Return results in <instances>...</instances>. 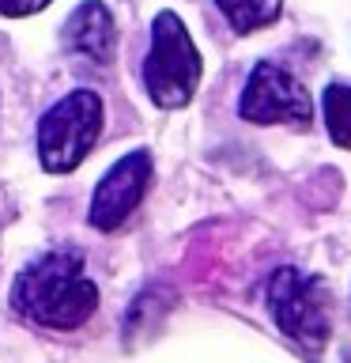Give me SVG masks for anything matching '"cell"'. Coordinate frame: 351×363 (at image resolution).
I'll return each mask as SVG.
<instances>
[{"label": "cell", "instance_id": "obj_8", "mask_svg": "<svg viewBox=\"0 0 351 363\" xmlns=\"http://www.w3.org/2000/svg\"><path fill=\"white\" fill-rule=\"evenodd\" d=\"M215 4H219V11L238 34L268 27V23H276L280 11H283V0H215Z\"/></svg>", "mask_w": 351, "mask_h": 363}, {"label": "cell", "instance_id": "obj_1", "mask_svg": "<svg viewBox=\"0 0 351 363\" xmlns=\"http://www.w3.org/2000/svg\"><path fill=\"white\" fill-rule=\"evenodd\" d=\"M11 306L34 325L79 329L98 306V284L84 272L79 250H45L19 269L11 284Z\"/></svg>", "mask_w": 351, "mask_h": 363}, {"label": "cell", "instance_id": "obj_7", "mask_svg": "<svg viewBox=\"0 0 351 363\" xmlns=\"http://www.w3.org/2000/svg\"><path fill=\"white\" fill-rule=\"evenodd\" d=\"M64 45L95 65H110L117 53V27H113L110 8L98 0H84L64 23Z\"/></svg>", "mask_w": 351, "mask_h": 363}, {"label": "cell", "instance_id": "obj_9", "mask_svg": "<svg viewBox=\"0 0 351 363\" xmlns=\"http://www.w3.org/2000/svg\"><path fill=\"white\" fill-rule=\"evenodd\" d=\"M325 125L336 147L351 152V87L328 84L325 87Z\"/></svg>", "mask_w": 351, "mask_h": 363}, {"label": "cell", "instance_id": "obj_5", "mask_svg": "<svg viewBox=\"0 0 351 363\" xmlns=\"http://www.w3.org/2000/svg\"><path fill=\"white\" fill-rule=\"evenodd\" d=\"M238 113L253 125H276V121L310 125L313 121V102H310V91H306L283 65L260 61L246 79Z\"/></svg>", "mask_w": 351, "mask_h": 363}, {"label": "cell", "instance_id": "obj_3", "mask_svg": "<svg viewBox=\"0 0 351 363\" xmlns=\"http://www.w3.org/2000/svg\"><path fill=\"white\" fill-rule=\"evenodd\" d=\"M102 99L91 87L68 91L38 121V159L50 174H68L91 155L102 136Z\"/></svg>", "mask_w": 351, "mask_h": 363}, {"label": "cell", "instance_id": "obj_2", "mask_svg": "<svg viewBox=\"0 0 351 363\" xmlns=\"http://www.w3.org/2000/svg\"><path fill=\"white\" fill-rule=\"evenodd\" d=\"M200 53L178 11H159L151 23V50L144 57V87L155 106L178 110L200 87Z\"/></svg>", "mask_w": 351, "mask_h": 363}, {"label": "cell", "instance_id": "obj_6", "mask_svg": "<svg viewBox=\"0 0 351 363\" xmlns=\"http://www.w3.org/2000/svg\"><path fill=\"white\" fill-rule=\"evenodd\" d=\"M151 170L155 159L147 147H136V152L121 155L106 174L98 178L95 193H91V227L98 231H117V227L136 212V204L144 201L147 186H151Z\"/></svg>", "mask_w": 351, "mask_h": 363}, {"label": "cell", "instance_id": "obj_4", "mask_svg": "<svg viewBox=\"0 0 351 363\" xmlns=\"http://www.w3.org/2000/svg\"><path fill=\"white\" fill-rule=\"evenodd\" d=\"M268 306L276 325L299 348L321 352L333 337V314H328V291L317 277L299 269H276L268 280Z\"/></svg>", "mask_w": 351, "mask_h": 363}, {"label": "cell", "instance_id": "obj_10", "mask_svg": "<svg viewBox=\"0 0 351 363\" xmlns=\"http://www.w3.org/2000/svg\"><path fill=\"white\" fill-rule=\"evenodd\" d=\"M50 8V0H0V16L8 19H23V16H34V11Z\"/></svg>", "mask_w": 351, "mask_h": 363}]
</instances>
